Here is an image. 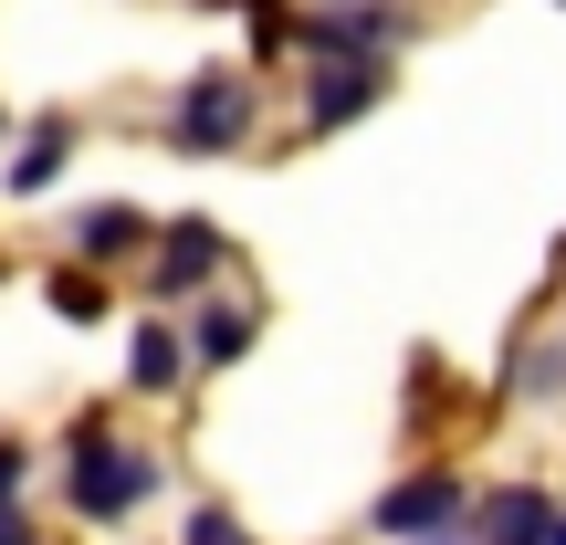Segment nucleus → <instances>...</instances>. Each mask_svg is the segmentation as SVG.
I'll list each match as a JSON object with an SVG mask.
<instances>
[{
    "label": "nucleus",
    "instance_id": "nucleus-13",
    "mask_svg": "<svg viewBox=\"0 0 566 545\" xmlns=\"http://www.w3.org/2000/svg\"><path fill=\"white\" fill-rule=\"evenodd\" d=\"M53 315L95 325V315H105V283H95V273H53Z\"/></svg>",
    "mask_w": 566,
    "mask_h": 545
},
{
    "label": "nucleus",
    "instance_id": "nucleus-8",
    "mask_svg": "<svg viewBox=\"0 0 566 545\" xmlns=\"http://www.w3.org/2000/svg\"><path fill=\"white\" fill-rule=\"evenodd\" d=\"M126 378H137L147 399H158V388H179V378H189V336H179V325H158V315H147L137 336H126Z\"/></svg>",
    "mask_w": 566,
    "mask_h": 545
},
{
    "label": "nucleus",
    "instance_id": "nucleus-14",
    "mask_svg": "<svg viewBox=\"0 0 566 545\" xmlns=\"http://www.w3.org/2000/svg\"><path fill=\"white\" fill-rule=\"evenodd\" d=\"M189 545H252V535L231 525V514H210V504H200V514H189Z\"/></svg>",
    "mask_w": 566,
    "mask_h": 545
},
{
    "label": "nucleus",
    "instance_id": "nucleus-4",
    "mask_svg": "<svg viewBox=\"0 0 566 545\" xmlns=\"http://www.w3.org/2000/svg\"><path fill=\"white\" fill-rule=\"evenodd\" d=\"M409 21L388 11V0H336V11H304V21H283V42H304L315 63H357V53H388Z\"/></svg>",
    "mask_w": 566,
    "mask_h": 545
},
{
    "label": "nucleus",
    "instance_id": "nucleus-6",
    "mask_svg": "<svg viewBox=\"0 0 566 545\" xmlns=\"http://www.w3.org/2000/svg\"><path fill=\"white\" fill-rule=\"evenodd\" d=\"M210 273H221V231H210V221H168L158 242H147V294H158V304L200 294Z\"/></svg>",
    "mask_w": 566,
    "mask_h": 545
},
{
    "label": "nucleus",
    "instance_id": "nucleus-10",
    "mask_svg": "<svg viewBox=\"0 0 566 545\" xmlns=\"http://www.w3.org/2000/svg\"><path fill=\"white\" fill-rule=\"evenodd\" d=\"M179 336H189V367H242V346H252V304H200Z\"/></svg>",
    "mask_w": 566,
    "mask_h": 545
},
{
    "label": "nucleus",
    "instance_id": "nucleus-12",
    "mask_svg": "<svg viewBox=\"0 0 566 545\" xmlns=\"http://www.w3.org/2000/svg\"><path fill=\"white\" fill-rule=\"evenodd\" d=\"M0 545H32V514H21V441H0Z\"/></svg>",
    "mask_w": 566,
    "mask_h": 545
},
{
    "label": "nucleus",
    "instance_id": "nucleus-2",
    "mask_svg": "<svg viewBox=\"0 0 566 545\" xmlns=\"http://www.w3.org/2000/svg\"><path fill=\"white\" fill-rule=\"evenodd\" d=\"M242 137H252V74H200L168 105V147H189V158H231Z\"/></svg>",
    "mask_w": 566,
    "mask_h": 545
},
{
    "label": "nucleus",
    "instance_id": "nucleus-3",
    "mask_svg": "<svg viewBox=\"0 0 566 545\" xmlns=\"http://www.w3.org/2000/svg\"><path fill=\"white\" fill-rule=\"evenodd\" d=\"M367 525H378L388 545H430V535H462L472 525V493H462V472H409V483L378 493Z\"/></svg>",
    "mask_w": 566,
    "mask_h": 545
},
{
    "label": "nucleus",
    "instance_id": "nucleus-16",
    "mask_svg": "<svg viewBox=\"0 0 566 545\" xmlns=\"http://www.w3.org/2000/svg\"><path fill=\"white\" fill-rule=\"evenodd\" d=\"M0 126H11V116H0Z\"/></svg>",
    "mask_w": 566,
    "mask_h": 545
},
{
    "label": "nucleus",
    "instance_id": "nucleus-5",
    "mask_svg": "<svg viewBox=\"0 0 566 545\" xmlns=\"http://www.w3.org/2000/svg\"><path fill=\"white\" fill-rule=\"evenodd\" d=\"M388 95V53H357V63H315V84H304V126H357L367 105Z\"/></svg>",
    "mask_w": 566,
    "mask_h": 545
},
{
    "label": "nucleus",
    "instance_id": "nucleus-15",
    "mask_svg": "<svg viewBox=\"0 0 566 545\" xmlns=\"http://www.w3.org/2000/svg\"><path fill=\"white\" fill-rule=\"evenodd\" d=\"M556 545H566V525H556Z\"/></svg>",
    "mask_w": 566,
    "mask_h": 545
},
{
    "label": "nucleus",
    "instance_id": "nucleus-1",
    "mask_svg": "<svg viewBox=\"0 0 566 545\" xmlns=\"http://www.w3.org/2000/svg\"><path fill=\"white\" fill-rule=\"evenodd\" d=\"M147 493H158V462H147V451H126L105 420H84L74 441H63V504H74L84 525H126Z\"/></svg>",
    "mask_w": 566,
    "mask_h": 545
},
{
    "label": "nucleus",
    "instance_id": "nucleus-9",
    "mask_svg": "<svg viewBox=\"0 0 566 545\" xmlns=\"http://www.w3.org/2000/svg\"><path fill=\"white\" fill-rule=\"evenodd\" d=\"M63 158H74V116H42L32 137H21V158H11V200H42V189L63 179Z\"/></svg>",
    "mask_w": 566,
    "mask_h": 545
},
{
    "label": "nucleus",
    "instance_id": "nucleus-7",
    "mask_svg": "<svg viewBox=\"0 0 566 545\" xmlns=\"http://www.w3.org/2000/svg\"><path fill=\"white\" fill-rule=\"evenodd\" d=\"M556 525H566V514L546 504V493H493V504H483V545H556Z\"/></svg>",
    "mask_w": 566,
    "mask_h": 545
},
{
    "label": "nucleus",
    "instance_id": "nucleus-11",
    "mask_svg": "<svg viewBox=\"0 0 566 545\" xmlns=\"http://www.w3.org/2000/svg\"><path fill=\"white\" fill-rule=\"evenodd\" d=\"M147 242H158V231H147V210H126V200H95L74 221V252H84V263H116V252H147Z\"/></svg>",
    "mask_w": 566,
    "mask_h": 545
}]
</instances>
